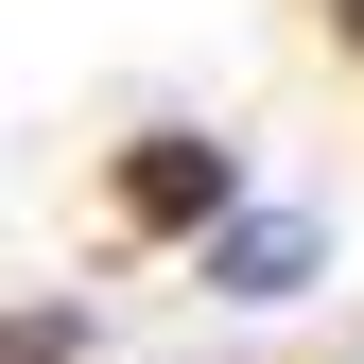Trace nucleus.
Returning a JSON list of instances; mask_svg holds the SVG:
<instances>
[{
  "instance_id": "nucleus-1",
  "label": "nucleus",
  "mask_w": 364,
  "mask_h": 364,
  "mask_svg": "<svg viewBox=\"0 0 364 364\" xmlns=\"http://www.w3.org/2000/svg\"><path fill=\"white\" fill-rule=\"evenodd\" d=\"M225 208H243V156H225L208 122H156V139H122V225H191V243H208Z\"/></svg>"
},
{
  "instance_id": "nucleus-2",
  "label": "nucleus",
  "mask_w": 364,
  "mask_h": 364,
  "mask_svg": "<svg viewBox=\"0 0 364 364\" xmlns=\"http://www.w3.org/2000/svg\"><path fill=\"white\" fill-rule=\"evenodd\" d=\"M330 278V208H225L208 225V295L225 312H278V295H312Z\"/></svg>"
}]
</instances>
